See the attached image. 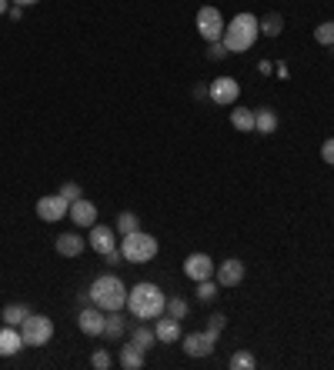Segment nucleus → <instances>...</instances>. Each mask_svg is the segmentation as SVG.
<instances>
[{"label": "nucleus", "mask_w": 334, "mask_h": 370, "mask_svg": "<svg viewBox=\"0 0 334 370\" xmlns=\"http://www.w3.org/2000/svg\"><path fill=\"white\" fill-rule=\"evenodd\" d=\"M128 331V324H124V317H120V310H107V320H104V337H120V333Z\"/></svg>", "instance_id": "5701e85b"}, {"label": "nucleus", "mask_w": 334, "mask_h": 370, "mask_svg": "<svg viewBox=\"0 0 334 370\" xmlns=\"http://www.w3.org/2000/svg\"><path fill=\"white\" fill-rule=\"evenodd\" d=\"M224 327H228V317H224V314H211V317H207V331H211V333H218V337H221Z\"/></svg>", "instance_id": "473e14b6"}, {"label": "nucleus", "mask_w": 334, "mask_h": 370, "mask_svg": "<svg viewBox=\"0 0 334 370\" xmlns=\"http://www.w3.org/2000/svg\"><path fill=\"white\" fill-rule=\"evenodd\" d=\"M130 344L134 347H141L144 354H147V350H151V347L157 344V333H154V327H134V331H130Z\"/></svg>", "instance_id": "4be33fe9"}, {"label": "nucleus", "mask_w": 334, "mask_h": 370, "mask_svg": "<svg viewBox=\"0 0 334 370\" xmlns=\"http://www.w3.org/2000/svg\"><path fill=\"white\" fill-rule=\"evenodd\" d=\"M11 20H20V17H24V7H17V4H11Z\"/></svg>", "instance_id": "e433bc0d"}, {"label": "nucleus", "mask_w": 334, "mask_h": 370, "mask_svg": "<svg viewBox=\"0 0 334 370\" xmlns=\"http://www.w3.org/2000/svg\"><path fill=\"white\" fill-rule=\"evenodd\" d=\"M207 90H211V101L221 103V107H231V103H237V97H241V84H237L234 77H214V80L207 84Z\"/></svg>", "instance_id": "6e6552de"}, {"label": "nucleus", "mask_w": 334, "mask_h": 370, "mask_svg": "<svg viewBox=\"0 0 334 370\" xmlns=\"http://www.w3.org/2000/svg\"><path fill=\"white\" fill-rule=\"evenodd\" d=\"M207 57H211V60H224V57H231V51L224 47V40H211V47H207Z\"/></svg>", "instance_id": "2f4dec72"}, {"label": "nucleus", "mask_w": 334, "mask_h": 370, "mask_svg": "<svg viewBox=\"0 0 334 370\" xmlns=\"http://www.w3.org/2000/svg\"><path fill=\"white\" fill-rule=\"evenodd\" d=\"M278 130V114L271 107H257L254 110V134H274Z\"/></svg>", "instance_id": "6ab92c4d"}, {"label": "nucleus", "mask_w": 334, "mask_h": 370, "mask_svg": "<svg viewBox=\"0 0 334 370\" xmlns=\"http://www.w3.org/2000/svg\"><path fill=\"white\" fill-rule=\"evenodd\" d=\"M180 344H184V354H187V357H211L214 347H218V333H211V331L184 333Z\"/></svg>", "instance_id": "0eeeda50"}, {"label": "nucleus", "mask_w": 334, "mask_h": 370, "mask_svg": "<svg viewBox=\"0 0 334 370\" xmlns=\"http://www.w3.org/2000/svg\"><path fill=\"white\" fill-rule=\"evenodd\" d=\"M218 297V281L211 277V281H201L197 283V300H204V304H211Z\"/></svg>", "instance_id": "c85d7f7f"}, {"label": "nucleus", "mask_w": 334, "mask_h": 370, "mask_svg": "<svg viewBox=\"0 0 334 370\" xmlns=\"http://www.w3.org/2000/svg\"><path fill=\"white\" fill-rule=\"evenodd\" d=\"M120 260H124V254H120V250H107V254H104V264H107V267H117V264H120Z\"/></svg>", "instance_id": "f704fd0d"}, {"label": "nucleus", "mask_w": 334, "mask_h": 370, "mask_svg": "<svg viewBox=\"0 0 334 370\" xmlns=\"http://www.w3.org/2000/svg\"><path fill=\"white\" fill-rule=\"evenodd\" d=\"M70 214V204H67L61 193H47V197H40L37 200V217L44 224H57V220H64Z\"/></svg>", "instance_id": "1a4fd4ad"}, {"label": "nucleus", "mask_w": 334, "mask_h": 370, "mask_svg": "<svg viewBox=\"0 0 334 370\" xmlns=\"http://www.w3.org/2000/svg\"><path fill=\"white\" fill-rule=\"evenodd\" d=\"M231 370H254L257 367V360H254V354L251 350H237L231 357V364H228Z\"/></svg>", "instance_id": "bb28decb"}, {"label": "nucleus", "mask_w": 334, "mask_h": 370, "mask_svg": "<svg viewBox=\"0 0 334 370\" xmlns=\"http://www.w3.org/2000/svg\"><path fill=\"white\" fill-rule=\"evenodd\" d=\"M84 247H87V241H84L80 234H61V237L54 241V250L61 257H80Z\"/></svg>", "instance_id": "f3484780"}, {"label": "nucleus", "mask_w": 334, "mask_h": 370, "mask_svg": "<svg viewBox=\"0 0 334 370\" xmlns=\"http://www.w3.org/2000/svg\"><path fill=\"white\" fill-rule=\"evenodd\" d=\"M245 260H237V257H228V260H221V267L214 270V281H218V287H237V283L245 281Z\"/></svg>", "instance_id": "9b49d317"}, {"label": "nucleus", "mask_w": 334, "mask_h": 370, "mask_svg": "<svg viewBox=\"0 0 334 370\" xmlns=\"http://www.w3.org/2000/svg\"><path fill=\"white\" fill-rule=\"evenodd\" d=\"M167 317H174V320H184L187 314H191V304L184 300V297H167V310H164Z\"/></svg>", "instance_id": "393cba45"}, {"label": "nucleus", "mask_w": 334, "mask_h": 370, "mask_svg": "<svg viewBox=\"0 0 334 370\" xmlns=\"http://www.w3.org/2000/svg\"><path fill=\"white\" fill-rule=\"evenodd\" d=\"M67 217L74 220L78 227H94V224H97V207L90 204L87 197H80V200L70 204V214H67Z\"/></svg>", "instance_id": "dca6fc26"}, {"label": "nucleus", "mask_w": 334, "mask_h": 370, "mask_svg": "<svg viewBox=\"0 0 334 370\" xmlns=\"http://www.w3.org/2000/svg\"><path fill=\"white\" fill-rule=\"evenodd\" d=\"M90 304H97L101 310H124L128 307V287L117 274H104L90 283Z\"/></svg>", "instance_id": "7ed1b4c3"}, {"label": "nucleus", "mask_w": 334, "mask_h": 370, "mask_svg": "<svg viewBox=\"0 0 334 370\" xmlns=\"http://www.w3.org/2000/svg\"><path fill=\"white\" fill-rule=\"evenodd\" d=\"M87 247L97 250V254H107L114 250V227H104V224H94L87 234Z\"/></svg>", "instance_id": "2eb2a0df"}, {"label": "nucleus", "mask_w": 334, "mask_h": 370, "mask_svg": "<svg viewBox=\"0 0 334 370\" xmlns=\"http://www.w3.org/2000/svg\"><path fill=\"white\" fill-rule=\"evenodd\" d=\"M224 27H228V20L221 17L218 7H211V4H207V7H201V11H197V34H201L207 44L224 37Z\"/></svg>", "instance_id": "423d86ee"}, {"label": "nucleus", "mask_w": 334, "mask_h": 370, "mask_svg": "<svg viewBox=\"0 0 334 370\" xmlns=\"http://www.w3.org/2000/svg\"><path fill=\"white\" fill-rule=\"evenodd\" d=\"M24 350V337H20V327H11V324H4V331H0V357H17Z\"/></svg>", "instance_id": "ddd939ff"}, {"label": "nucleus", "mask_w": 334, "mask_h": 370, "mask_svg": "<svg viewBox=\"0 0 334 370\" xmlns=\"http://www.w3.org/2000/svg\"><path fill=\"white\" fill-rule=\"evenodd\" d=\"M114 230L120 234V237H128V234H134V230H141V220H137V214H130V210H124V214L117 217Z\"/></svg>", "instance_id": "b1692460"}, {"label": "nucleus", "mask_w": 334, "mask_h": 370, "mask_svg": "<svg viewBox=\"0 0 334 370\" xmlns=\"http://www.w3.org/2000/svg\"><path fill=\"white\" fill-rule=\"evenodd\" d=\"M90 367H94V370H111V367H114V360H111V354H107V350H94Z\"/></svg>", "instance_id": "7c9ffc66"}, {"label": "nucleus", "mask_w": 334, "mask_h": 370, "mask_svg": "<svg viewBox=\"0 0 334 370\" xmlns=\"http://www.w3.org/2000/svg\"><path fill=\"white\" fill-rule=\"evenodd\" d=\"M7 11H11V0H0V17H4Z\"/></svg>", "instance_id": "58836bf2"}, {"label": "nucleus", "mask_w": 334, "mask_h": 370, "mask_svg": "<svg viewBox=\"0 0 334 370\" xmlns=\"http://www.w3.org/2000/svg\"><path fill=\"white\" fill-rule=\"evenodd\" d=\"M117 364H120L124 370H141V367H144V350H141V347H134V344L120 347V354H117Z\"/></svg>", "instance_id": "a211bd4d"}, {"label": "nucleus", "mask_w": 334, "mask_h": 370, "mask_svg": "<svg viewBox=\"0 0 334 370\" xmlns=\"http://www.w3.org/2000/svg\"><path fill=\"white\" fill-rule=\"evenodd\" d=\"M120 254L128 264H147L157 257V237L147 230H134L128 237H120Z\"/></svg>", "instance_id": "20e7f679"}, {"label": "nucleus", "mask_w": 334, "mask_h": 370, "mask_svg": "<svg viewBox=\"0 0 334 370\" xmlns=\"http://www.w3.org/2000/svg\"><path fill=\"white\" fill-rule=\"evenodd\" d=\"M194 97H197V101H204V97L211 101V90H207L204 84H197V87H194Z\"/></svg>", "instance_id": "c9c22d12"}, {"label": "nucleus", "mask_w": 334, "mask_h": 370, "mask_svg": "<svg viewBox=\"0 0 334 370\" xmlns=\"http://www.w3.org/2000/svg\"><path fill=\"white\" fill-rule=\"evenodd\" d=\"M321 160L334 167V137H328V141L321 143Z\"/></svg>", "instance_id": "72a5a7b5"}, {"label": "nucleus", "mask_w": 334, "mask_h": 370, "mask_svg": "<svg viewBox=\"0 0 334 370\" xmlns=\"http://www.w3.org/2000/svg\"><path fill=\"white\" fill-rule=\"evenodd\" d=\"M214 270H218V264L211 260L207 254H191V257H184V277L194 283H201V281H211L214 277Z\"/></svg>", "instance_id": "9d476101"}, {"label": "nucleus", "mask_w": 334, "mask_h": 370, "mask_svg": "<svg viewBox=\"0 0 334 370\" xmlns=\"http://www.w3.org/2000/svg\"><path fill=\"white\" fill-rule=\"evenodd\" d=\"M231 127L241 130V134H254V110H247V107H234L231 110Z\"/></svg>", "instance_id": "412c9836"}, {"label": "nucleus", "mask_w": 334, "mask_h": 370, "mask_svg": "<svg viewBox=\"0 0 334 370\" xmlns=\"http://www.w3.org/2000/svg\"><path fill=\"white\" fill-rule=\"evenodd\" d=\"M61 197H64L67 204H74V200H80V197H84V193H80V184H74V180H67V184H61Z\"/></svg>", "instance_id": "c756f323"}, {"label": "nucleus", "mask_w": 334, "mask_h": 370, "mask_svg": "<svg viewBox=\"0 0 334 370\" xmlns=\"http://www.w3.org/2000/svg\"><path fill=\"white\" fill-rule=\"evenodd\" d=\"M154 333L161 344H178L180 337H184V331H180V320L167 317V314H161V317L154 320Z\"/></svg>", "instance_id": "4468645a"}, {"label": "nucleus", "mask_w": 334, "mask_h": 370, "mask_svg": "<svg viewBox=\"0 0 334 370\" xmlns=\"http://www.w3.org/2000/svg\"><path fill=\"white\" fill-rule=\"evenodd\" d=\"M257 37H261V20L254 13H237V17L228 20L221 40H224V47L231 53H247L257 44Z\"/></svg>", "instance_id": "f03ea898"}, {"label": "nucleus", "mask_w": 334, "mask_h": 370, "mask_svg": "<svg viewBox=\"0 0 334 370\" xmlns=\"http://www.w3.org/2000/svg\"><path fill=\"white\" fill-rule=\"evenodd\" d=\"M128 310L137 320H157L167 310V297L157 283H137L128 291Z\"/></svg>", "instance_id": "f257e3e1"}, {"label": "nucleus", "mask_w": 334, "mask_h": 370, "mask_svg": "<svg viewBox=\"0 0 334 370\" xmlns=\"http://www.w3.org/2000/svg\"><path fill=\"white\" fill-rule=\"evenodd\" d=\"M314 40H318L321 47H334V24L331 20H324V24L314 27Z\"/></svg>", "instance_id": "cd10ccee"}, {"label": "nucleus", "mask_w": 334, "mask_h": 370, "mask_svg": "<svg viewBox=\"0 0 334 370\" xmlns=\"http://www.w3.org/2000/svg\"><path fill=\"white\" fill-rule=\"evenodd\" d=\"M104 320H107V314L94 304V307H84V310L78 314V327H80V333H87V337H101Z\"/></svg>", "instance_id": "f8f14e48"}, {"label": "nucleus", "mask_w": 334, "mask_h": 370, "mask_svg": "<svg viewBox=\"0 0 334 370\" xmlns=\"http://www.w3.org/2000/svg\"><path fill=\"white\" fill-rule=\"evenodd\" d=\"M281 30H284V17H281V13H268V17L261 20V34H264V37H278Z\"/></svg>", "instance_id": "a878e982"}, {"label": "nucleus", "mask_w": 334, "mask_h": 370, "mask_svg": "<svg viewBox=\"0 0 334 370\" xmlns=\"http://www.w3.org/2000/svg\"><path fill=\"white\" fill-rule=\"evenodd\" d=\"M20 337H24V347H44V344H51L54 320L44 317V314H30V317L20 324Z\"/></svg>", "instance_id": "39448f33"}, {"label": "nucleus", "mask_w": 334, "mask_h": 370, "mask_svg": "<svg viewBox=\"0 0 334 370\" xmlns=\"http://www.w3.org/2000/svg\"><path fill=\"white\" fill-rule=\"evenodd\" d=\"M27 317H30V307L27 304H7L4 310H0V320L11 324V327H20Z\"/></svg>", "instance_id": "aec40b11"}, {"label": "nucleus", "mask_w": 334, "mask_h": 370, "mask_svg": "<svg viewBox=\"0 0 334 370\" xmlns=\"http://www.w3.org/2000/svg\"><path fill=\"white\" fill-rule=\"evenodd\" d=\"M11 4H17V7H34V4H40V0H11Z\"/></svg>", "instance_id": "4c0bfd02"}]
</instances>
